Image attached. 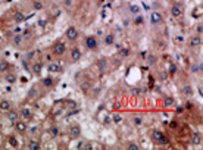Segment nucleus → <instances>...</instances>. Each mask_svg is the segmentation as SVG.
Instances as JSON below:
<instances>
[{
    "instance_id": "4468645a",
    "label": "nucleus",
    "mask_w": 203,
    "mask_h": 150,
    "mask_svg": "<svg viewBox=\"0 0 203 150\" xmlns=\"http://www.w3.org/2000/svg\"><path fill=\"white\" fill-rule=\"evenodd\" d=\"M9 69H10V64H9V62L0 60V72H2V74H6V72H9Z\"/></svg>"
},
{
    "instance_id": "393cba45",
    "label": "nucleus",
    "mask_w": 203,
    "mask_h": 150,
    "mask_svg": "<svg viewBox=\"0 0 203 150\" xmlns=\"http://www.w3.org/2000/svg\"><path fill=\"white\" fill-rule=\"evenodd\" d=\"M7 141H9V144H10L12 147H18V140L15 139L14 135H10L9 139H7Z\"/></svg>"
},
{
    "instance_id": "dca6fc26",
    "label": "nucleus",
    "mask_w": 203,
    "mask_h": 150,
    "mask_svg": "<svg viewBox=\"0 0 203 150\" xmlns=\"http://www.w3.org/2000/svg\"><path fill=\"white\" fill-rule=\"evenodd\" d=\"M41 71H43V64L37 62V64H34V65H32V72H34L35 75H40V74H41Z\"/></svg>"
},
{
    "instance_id": "c9c22d12",
    "label": "nucleus",
    "mask_w": 203,
    "mask_h": 150,
    "mask_svg": "<svg viewBox=\"0 0 203 150\" xmlns=\"http://www.w3.org/2000/svg\"><path fill=\"white\" fill-rule=\"evenodd\" d=\"M135 22H137V24H141V22H143V18H141V16H137V21H135Z\"/></svg>"
},
{
    "instance_id": "f8f14e48",
    "label": "nucleus",
    "mask_w": 203,
    "mask_h": 150,
    "mask_svg": "<svg viewBox=\"0 0 203 150\" xmlns=\"http://www.w3.org/2000/svg\"><path fill=\"white\" fill-rule=\"evenodd\" d=\"M16 75L15 74H12V72H6L5 74V81L7 82V84H15L16 82Z\"/></svg>"
},
{
    "instance_id": "58836bf2",
    "label": "nucleus",
    "mask_w": 203,
    "mask_h": 150,
    "mask_svg": "<svg viewBox=\"0 0 203 150\" xmlns=\"http://www.w3.org/2000/svg\"><path fill=\"white\" fill-rule=\"evenodd\" d=\"M171 66H172V68H169V71H171V72H175V66H174V65H171Z\"/></svg>"
},
{
    "instance_id": "423d86ee",
    "label": "nucleus",
    "mask_w": 203,
    "mask_h": 150,
    "mask_svg": "<svg viewBox=\"0 0 203 150\" xmlns=\"http://www.w3.org/2000/svg\"><path fill=\"white\" fill-rule=\"evenodd\" d=\"M15 130L19 132V134H24L25 131H27L28 125H27V121H15Z\"/></svg>"
},
{
    "instance_id": "39448f33",
    "label": "nucleus",
    "mask_w": 203,
    "mask_h": 150,
    "mask_svg": "<svg viewBox=\"0 0 203 150\" xmlns=\"http://www.w3.org/2000/svg\"><path fill=\"white\" fill-rule=\"evenodd\" d=\"M78 35H80V32L77 31V28H75V27H69L66 30V39L71 40V41H75V40L78 39Z\"/></svg>"
},
{
    "instance_id": "4c0bfd02",
    "label": "nucleus",
    "mask_w": 203,
    "mask_h": 150,
    "mask_svg": "<svg viewBox=\"0 0 203 150\" xmlns=\"http://www.w3.org/2000/svg\"><path fill=\"white\" fill-rule=\"evenodd\" d=\"M21 31H22L21 28H16V30H15V32H16V34H21Z\"/></svg>"
},
{
    "instance_id": "2f4dec72",
    "label": "nucleus",
    "mask_w": 203,
    "mask_h": 150,
    "mask_svg": "<svg viewBox=\"0 0 203 150\" xmlns=\"http://www.w3.org/2000/svg\"><path fill=\"white\" fill-rule=\"evenodd\" d=\"M200 71V65H193L191 66V72H199Z\"/></svg>"
},
{
    "instance_id": "473e14b6",
    "label": "nucleus",
    "mask_w": 203,
    "mask_h": 150,
    "mask_svg": "<svg viewBox=\"0 0 203 150\" xmlns=\"http://www.w3.org/2000/svg\"><path fill=\"white\" fill-rule=\"evenodd\" d=\"M130 10L133 12V14H137V12H138V6H135V5H133V6L130 7Z\"/></svg>"
},
{
    "instance_id": "6e6552de",
    "label": "nucleus",
    "mask_w": 203,
    "mask_h": 150,
    "mask_svg": "<svg viewBox=\"0 0 203 150\" xmlns=\"http://www.w3.org/2000/svg\"><path fill=\"white\" fill-rule=\"evenodd\" d=\"M19 115L24 118V121H31L32 119V110L30 107H24V109H21Z\"/></svg>"
},
{
    "instance_id": "b1692460",
    "label": "nucleus",
    "mask_w": 203,
    "mask_h": 150,
    "mask_svg": "<svg viewBox=\"0 0 203 150\" xmlns=\"http://www.w3.org/2000/svg\"><path fill=\"white\" fill-rule=\"evenodd\" d=\"M49 71H50V72H60L62 68L59 66V64H50V65H49Z\"/></svg>"
},
{
    "instance_id": "6ab92c4d",
    "label": "nucleus",
    "mask_w": 203,
    "mask_h": 150,
    "mask_svg": "<svg viewBox=\"0 0 203 150\" xmlns=\"http://www.w3.org/2000/svg\"><path fill=\"white\" fill-rule=\"evenodd\" d=\"M174 103H175V102H174V99H172V97H165V99H163V106L166 107V109L172 107Z\"/></svg>"
},
{
    "instance_id": "bb28decb",
    "label": "nucleus",
    "mask_w": 203,
    "mask_h": 150,
    "mask_svg": "<svg viewBox=\"0 0 203 150\" xmlns=\"http://www.w3.org/2000/svg\"><path fill=\"white\" fill-rule=\"evenodd\" d=\"M183 93H184L185 96H191V94H193V90H191V87H190V85H185L184 89H183Z\"/></svg>"
},
{
    "instance_id": "72a5a7b5",
    "label": "nucleus",
    "mask_w": 203,
    "mask_h": 150,
    "mask_svg": "<svg viewBox=\"0 0 203 150\" xmlns=\"http://www.w3.org/2000/svg\"><path fill=\"white\" fill-rule=\"evenodd\" d=\"M196 31H197V34H202V32H203V27H202V24H199V25H197Z\"/></svg>"
},
{
    "instance_id": "9d476101",
    "label": "nucleus",
    "mask_w": 203,
    "mask_h": 150,
    "mask_svg": "<svg viewBox=\"0 0 203 150\" xmlns=\"http://www.w3.org/2000/svg\"><path fill=\"white\" fill-rule=\"evenodd\" d=\"M150 22L153 24V25L162 22V14H160V12H158V10L152 12V15H150Z\"/></svg>"
},
{
    "instance_id": "2eb2a0df",
    "label": "nucleus",
    "mask_w": 203,
    "mask_h": 150,
    "mask_svg": "<svg viewBox=\"0 0 203 150\" xmlns=\"http://www.w3.org/2000/svg\"><path fill=\"white\" fill-rule=\"evenodd\" d=\"M28 149H31V150H39V149H41V143L37 141V140H30Z\"/></svg>"
},
{
    "instance_id": "aec40b11",
    "label": "nucleus",
    "mask_w": 203,
    "mask_h": 150,
    "mask_svg": "<svg viewBox=\"0 0 203 150\" xmlns=\"http://www.w3.org/2000/svg\"><path fill=\"white\" fill-rule=\"evenodd\" d=\"M22 35L21 34H16L15 37H14V40H12V44H14V46H21L22 44Z\"/></svg>"
},
{
    "instance_id": "f03ea898",
    "label": "nucleus",
    "mask_w": 203,
    "mask_h": 150,
    "mask_svg": "<svg viewBox=\"0 0 203 150\" xmlns=\"http://www.w3.org/2000/svg\"><path fill=\"white\" fill-rule=\"evenodd\" d=\"M65 52H66V44L65 43L59 41L53 46V55L55 56H62V55H65Z\"/></svg>"
},
{
    "instance_id": "1a4fd4ad",
    "label": "nucleus",
    "mask_w": 203,
    "mask_h": 150,
    "mask_svg": "<svg viewBox=\"0 0 203 150\" xmlns=\"http://www.w3.org/2000/svg\"><path fill=\"white\" fill-rule=\"evenodd\" d=\"M171 15H172V16H175V18L181 16V15H183V6H181V5H178V3H175V5L171 7Z\"/></svg>"
},
{
    "instance_id": "c85d7f7f",
    "label": "nucleus",
    "mask_w": 203,
    "mask_h": 150,
    "mask_svg": "<svg viewBox=\"0 0 203 150\" xmlns=\"http://www.w3.org/2000/svg\"><path fill=\"white\" fill-rule=\"evenodd\" d=\"M32 6H34V9H35V10L43 9V3H40V2H34V3H32Z\"/></svg>"
},
{
    "instance_id": "4be33fe9",
    "label": "nucleus",
    "mask_w": 203,
    "mask_h": 150,
    "mask_svg": "<svg viewBox=\"0 0 203 150\" xmlns=\"http://www.w3.org/2000/svg\"><path fill=\"white\" fill-rule=\"evenodd\" d=\"M14 21H15L16 24H19V22L25 21V15L22 14V12H16V14H15V16H14Z\"/></svg>"
},
{
    "instance_id": "a211bd4d",
    "label": "nucleus",
    "mask_w": 203,
    "mask_h": 150,
    "mask_svg": "<svg viewBox=\"0 0 203 150\" xmlns=\"http://www.w3.org/2000/svg\"><path fill=\"white\" fill-rule=\"evenodd\" d=\"M10 107H12V106H10V102H9V100H2V102H0V110L7 112Z\"/></svg>"
},
{
    "instance_id": "e433bc0d",
    "label": "nucleus",
    "mask_w": 203,
    "mask_h": 150,
    "mask_svg": "<svg viewBox=\"0 0 203 150\" xmlns=\"http://www.w3.org/2000/svg\"><path fill=\"white\" fill-rule=\"evenodd\" d=\"M169 127H172V128H175V127H177V122H171V125H169Z\"/></svg>"
},
{
    "instance_id": "7ed1b4c3",
    "label": "nucleus",
    "mask_w": 203,
    "mask_h": 150,
    "mask_svg": "<svg viewBox=\"0 0 203 150\" xmlns=\"http://www.w3.org/2000/svg\"><path fill=\"white\" fill-rule=\"evenodd\" d=\"M97 46H99V43H97V39H96L94 35H88L87 39H85V47L88 50H96Z\"/></svg>"
},
{
    "instance_id": "9b49d317",
    "label": "nucleus",
    "mask_w": 203,
    "mask_h": 150,
    "mask_svg": "<svg viewBox=\"0 0 203 150\" xmlns=\"http://www.w3.org/2000/svg\"><path fill=\"white\" fill-rule=\"evenodd\" d=\"M6 114H7V119H9L10 122H15V121H18V118H19V114H18L16 110L9 109V110L6 112Z\"/></svg>"
},
{
    "instance_id": "f704fd0d",
    "label": "nucleus",
    "mask_w": 203,
    "mask_h": 150,
    "mask_svg": "<svg viewBox=\"0 0 203 150\" xmlns=\"http://www.w3.org/2000/svg\"><path fill=\"white\" fill-rule=\"evenodd\" d=\"M63 5L66 7H71V0H63Z\"/></svg>"
},
{
    "instance_id": "c756f323",
    "label": "nucleus",
    "mask_w": 203,
    "mask_h": 150,
    "mask_svg": "<svg viewBox=\"0 0 203 150\" xmlns=\"http://www.w3.org/2000/svg\"><path fill=\"white\" fill-rule=\"evenodd\" d=\"M191 141H193L194 144H199V143H200V135H199V134H196V135H193V139H191Z\"/></svg>"
},
{
    "instance_id": "ddd939ff",
    "label": "nucleus",
    "mask_w": 203,
    "mask_h": 150,
    "mask_svg": "<svg viewBox=\"0 0 203 150\" xmlns=\"http://www.w3.org/2000/svg\"><path fill=\"white\" fill-rule=\"evenodd\" d=\"M81 59V52H80V49H72L71 50V60L72 62H77Z\"/></svg>"
},
{
    "instance_id": "f3484780",
    "label": "nucleus",
    "mask_w": 203,
    "mask_h": 150,
    "mask_svg": "<svg viewBox=\"0 0 203 150\" xmlns=\"http://www.w3.org/2000/svg\"><path fill=\"white\" fill-rule=\"evenodd\" d=\"M53 82H55V80H53L52 77H46V78H43V81H41V84L46 87V89L52 87V85H53Z\"/></svg>"
},
{
    "instance_id": "412c9836",
    "label": "nucleus",
    "mask_w": 203,
    "mask_h": 150,
    "mask_svg": "<svg viewBox=\"0 0 203 150\" xmlns=\"http://www.w3.org/2000/svg\"><path fill=\"white\" fill-rule=\"evenodd\" d=\"M200 44H202V39H200V37H193V39L190 40V46H191V47H197Z\"/></svg>"
},
{
    "instance_id": "f257e3e1",
    "label": "nucleus",
    "mask_w": 203,
    "mask_h": 150,
    "mask_svg": "<svg viewBox=\"0 0 203 150\" xmlns=\"http://www.w3.org/2000/svg\"><path fill=\"white\" fill-rule=\"evenodd\" d=\"M152 140L155 143H159V144H169V139L159 130L152 131Z\"/></svg>"
},
{
    "instance_id": "cd10ccee",
    "label": "nucleus",
    "mask_w": 203,
    "mask_h": 150,
    "mask_svg": "<svg viewBox=\"0 0 203 150\" xmlns=\"http://www.w3.org/2000/svg\"><path fill=\"white\" fill-rule=\"evenodd\" d=\"M50 134H52L53 137H58V134H59V128H58V127H52V128H50Z\"/></svg>"
},
{
    "instance_id": "a878e982",
    "label": "nucleus",
    "mask_w": 203,
    "mask_h": 150,
    "mask_svg": "<svg viewBox=\"0 0 203 150\" xmlns=\"http://www.w3.org/2000/svg\"><path fill=\"white\" fill-rule=\"evenodd\" d=\"M133 124L135 125V127H140V125L143 124V119H141L140 116H134V118H133Z\"/></svg>"
},
{
    "instance_id": "0eeeda50",
    "label": "nucleus",
    "mask_w": 203,
    "mask_h": 150,
    "mask_svg": "<svg viewBox=\"0 0 203 150\" xmlns=\"http://www.w3.org/2000/svg\"><path fill=\"white\" fill-rule=\"evenodd\" d=\"M108 66H109V62H108V59H106V57H100V59H99V62H97V68H99V72H100V74L106 72Z\"/></svg>"
},
{
    "instance_id": "20e7f679",
    "label": "nucleus",
    "mask_w": 203,
    "mask_h": 150,
    "mask_svg": "<svg viewBox=\"0 0 203 150\" xmlns=\"http://www.w3.org/2000/svg\"><path fill=\"white\" fill-rule=\"evenodd\" d=\"M80 135H81V127L78 124H72L69 128V137L71 139H78Z\"/></svg>"
},
{
    "instance_id": "5701e85b",
    "label": "nucleus",
    "mask_w": 203,
    "mask_h": 150,
    "mask_svg": "<svg viewBox=\"0 0 203 150\" xmlns=\"http://www.w3.org/2000/svg\"><path fill=\"white\" fill-rule=\"evenodd\" d=\"M113 41H115V35H113V34H108V35L105 37V41H103V43H105L106 46H110Z\"/></svg>"
},
{
    "instance_id": "7c9ffc66",
    "label": "nucleus",
    "mask_w": 203,
    "mask_h": 150,
    "mask_svg": "<svg viewBox=\"0 0 203 150\" xmlns=\"http://www.w3.org/2000/svg\"><path fill=\"white\" fill-rule=\"evenodd\" d=\"M128 149H130V150H138V146H137L135 143H130V144H128Z\"/></svg>"
}]
</instances>
